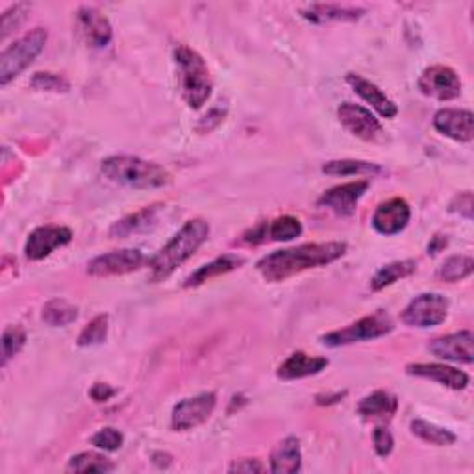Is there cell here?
<instances>
[{"label":"cell","instance_id":"obj_12","mask_svg":"<svg viewBox=\"0 0 474 474\" xmlns=\"http://www.w3.org/2000/svg\"><path fill=\"white\" fill-rule=\"evenodd\" d=\"M337 117H340L341 125L359 140L380 141L383 138V128L380 121L364 106L345 102L337 108Z\"/></svg>","mask_w":474,"mask_h":474},{"label":"cell","instance_id":"obj_44","mask_svg":"<svg viewBox=\"0 0 474 474\" xmlns=\"http://www.w3.org/2000/svg\"><path fill=\"white\" fill-rule=\"evenodd\" d=\"M345 397V393H335V395H328V397H317L319 404H333L337 400H341Z\"/></svg>","mask_w":474,"mask_h":474},{"label":"cell","instance_id":"obj_19","mask_svg":"<svg viewBox=\"0 0 474 474\" xmlns=\"http://www.w3.org/2000/svg\"><path fill=\"white\" fill-rule=\"evenodd\" d=\"M162 210H164L162 205H152V206H147L140 212H135V213L117 221L114 227L109 229V236L114 239H123V237H130L135 234H145V232L157 227Z\"/></svg>","mask_w":474,"mask_h":474},{"label":"cell","instance_id":"obj_20","mask_svg":"<svg viewBox=\"0 0 474 474\" xmlns=\"http://www.w3.org/2000/svg\"><path fill=\"white\" fill-rule=\"evenodd\" d=\"M406 373L410 376H419L426 380H434L445 388H450L454 391L465 390L469 386V376L463 371H458L454 367L441 366V364H410L406 367Z\"/></svg>","mask_w":474,"mask_h":474},{"label":"cell","instance_id":"obj_11","mask_svg":"<svg viewBox=\"0 0 474 474\" xmlns=\"http://www.w3.org/2000/svg\"><path fill=\"white\" fill-rule=\"evenodd\" d=\"M73 241V230L58 224H47V227L36 229L25 245V256L30 261H41L51 256L58 248L69 245Z\"/></svg>","mask_w":474,"mask_h":474},{"label":"cell","instance_id":"obj_38","mask_svg":"<svg viewBox=\"0 0 474 474\" xmlns=\"http://www.w3.org/2000/svg\"><path fill=\"white\" fill-rule=\"evenodd\" d=\"M373 443H374V450L380 458H388L393 453V434L390 432V428L386 426H376L374 432H373Z\"/></svg>","mask_w":474,"mask_h":474},{"label":"cell","instance_id":"obj_33","mask_svg":"<svg viewBox=\"0 0 474 474\" xmlns=\"http://www.w3.org/2000/svg\"><path fill=\"white\" fill-rule=\"evenodd\" d=\"M108 323H109L108 315H97V317L89 323L78 335V345L80 347L100 345L108 335Z\"/></svg>","mask_w":474,"mask_h":474},{"label":"cell","instance_id":"obj_40","mask_svg":"<svg viewBox=\"0 0 474 474\" xmlns=\"http://www.w3.org/2000/svg\"><path fill=\"white\" fill-rule=\"evenodd\" d=\"M116 393L117 391L111 388L109 383H102V382L93 383V388L89 390V397H92L95 402H108Z\"/></svg>","mask_w":474,"mask_h":474},{"label":"cell","instance_id":"obj_9","mask_svg":"<svg viewBox=\"0 0 474 474\" xmlns=\"http://www.w3.org/2000/svg\"><path fill=\"white\" fill-rule=\"evenodd\" d=\"M421 93L438 100H454L462 95V80L454 69L445 65H432L419 78Z\"/></svg>","mask_w":474,"mask_h":474},{"label":"cell","instance_id":"obj_30","mask_svg":"<svg viewBox=\"0 0 474 474\" xmlns=\"http://www.w3.org/2000/svg\"><path fill=\"white\" fill-rule=\"evenodd\" d=\"M412 432L422 441L438 445V446H448V445L456 443V436L450 430H446V428H441L438 424H432L422 419L412 421Z\"/></svg>","mask_w":474,"mask_h":474},{"label":"cell","instance_id":"obj_41","mask_svg":"<svg viewBox=\"0 0 474 474\" xmlns=\"http://www.w3.org/2000/svg\"><path fill=\"white\" fill-rule=\"evenodd\" d=\"M265 469L260 460H239L230 465V472H263Z\"/></svg>","mask_w":474,"mask_h":474},{"label":"cell","instance_id":"obj_16","mask_svg":"<svg viewBox=\"0 0 474 474\" xmlns=\"http://www.w3.org/2000/svg\"><path fill=\"white\" fill-rule=\"evenodd\" d=\"M76 28L80 37L93 49H104L114 37L109 20L97 8H80L76 13Z\"/></svg>","mask_w":474,"mask_h":474},{"label":"cell","instance_id":"obj_34","mask_svg":"<svg viewBox=\"0 0 474 474\" xmlns=\"http://www.w3.org/2000/svg\"><path fill=\"white\" fill-rule=\"evenodd\" d=\"M25 343L27 332L20 326H8L3 333V366H6L15 354H19Z\"/></svg>","mask_w":474,"mask_h":474},{"label":"cell","instance_id":"obj_17","mask_svg":"<svg viewBox=\"0 0 474 474\" xmlns=\"http://www.w3.org/2000/svg\"><path fill=\"white\" fill-rule=\"evenodd\" d=\"M474 335L470 330L448 333L443 337H438L430 345V350L434 356L446 359V361H456V364H472L474 361Z\"/></svg>","mask_w":474,"mask_h":474},{"label":"cell","instance_id":"obj_37","mask_svg":"<svg viewBox=\"0 0 474 474\" xmlns=\"http://www.w3.org/2000/svg\"><path fill=\"white\" fill-rule=\"evenodd\" d=\"M30 8V4H15L3 15V37H8L10 32L17 30L27 20Z\"/></svg>","mask_w":474,"mask_h":474},{"label":"cell","instance_id":"obj_24","mask_svg":"<svg viewBox=\"0 0 474 474\" xmlns=\"http://www.w3.org/2000/svg\"><path fill=\"white\" fill-rule=\"evenodd\" d=\"M302 467L301 441L297 438H285L270 456V472L295 474Z\"/></svg>","mask_w":474,"mask_h":474},{"label":"cell","instance_id":"obj_23","mask_svg":"<svg viewBox=\"0 0 474 474\" xmlns=\"http://www.w3.org/2000/svg\"><path fill=\"white\" fill-rule=\"evenodd\" d=\"M398 408V400L388 391H374L358 404V415L366 421H390Z\"/></svg>","mask_w":474,"mask_h":474},{"label":"cell","instance_id":"obj_43","mask_svg":"<svg viewBox=\"0 0 474 474\" xmlns=\"http://www.w3.org/2000/svg\"><path fill=\"white\" fill-rule=\"evenodd\" d=\"M445 246H446V237H443V236H436V237L432 239V243L428 245V254L436 256L438 253H441V251H443Z\"/></svg>","mask_w":474,"mask_h":474},{"label":"cell","instance_id":"obj_2","mask_svg":"<svg viewBox=\"0 0 474 474\" xmlns=\"http://www.w3.org/2000/svg\"><path fill=\"white\" fill-rule=\"evenodd\" d=\"M210 236V224L205 219L188 221L180 232L149 261V280L165 282L174 270L184 265Z\"/></svg>","mask_w":474,"mask_h":474},{"label":"cell","instance_id":"obj_18","mask_svg":"<svg viewBox=\"0 0 474 474\" xmlns=\"http://www.w3.org/2000/svg\"><path fill=\"white\" fill-rule=\"evenodd\" d=\"M434 128L450 140L469 143L474 138V117L469 109L445 108L434 116Z\"/></svg>","mask_w":474,"mask_h":474},{"label":"cell","instance_id":"obj_15","mask_svg":"<svg viewBox=\"0 0 474 474\" xmlns=\"http://www.w3.org/2000/svg\"><path fill=\"white\" fill-rule=\"evenodd\" d=\"M412 217L410 205L404 198H390L376 208L373 215V229L382 236H395L408 227Z\"/></svg>","mask_w":474,"mask_h":474},{"label":"cell","instance_id":"obj_5","mask_svg":"<svg viewBox=\"0 0 474 474\" xmlns=\"http://www.w3.org/2000/svg\"><path fill=\"white\" fill-rule=\"evenodd\" d=\"M44 44H47V30L44 28H34L12 43L0 56V84L8 85L17 78L43 52Z\"/></svg>","mask_w":474,"mask_h":474},{"label":"cell","instance_id":"obj_26","mask_svg":"<svg viewBox=\"0 0 474 474\" xmlns=\"http://www.w3.org/2000/svg\"><path fill=\"white\" fill-rule=\"evenodd\" d=\"M241 265H243V258L234 256V254H224V256L213 260L212 263L202 265L198 270H195V273L186 280L184 287H198L215 277L232 273V270H236Z\"/></svg>","mask_w":474,"mask_h":474},{"label":"cell","instance_id":"obj_14","mask_svg":"<svg viewBox=\"0 0 474 474\" xmlns=\"http://www.w3.org/2000/svg\"><path fill=\"white\" fill-rule=\"evenodd\" d=\"M367 189H369V180H358V182L335 186L321 195L317 205L321 208L332 210L337 215L349 217L356 212L358 200L366 195Z\"/></svg>","mask_w":474,"mask_h":474},{"label":"cell","instance_id":"obj_10","mask_svg":"<svg viewBox=\"0 0 474 474\" xmlns=\"http://www.w3.org/2000/svg\"><path fill=\"white\" fill-rule=\"evenodd\" d=\"M143 263L145 256L141 251H135V248H123V251L106 253L89 261L87 273L99 278L119 277L133 273V270H138Z\"/></svg>","mask_w":474,"mask_h":474},{"label":"cell","instance_id":"obj_4","mask_svg":"<svg viewBox=\"0 0 474 474\" xmlns=\"http://www.w3.org/2000/svg\"><path fill=\"white\" fill-rule=\"evenodd\" d=\"M174 61L178 67L182 99L191 109H200L208 102L213 92L212 75L205 58L188 47V44H178L174 49Z\"/></svg>","mask_w":474,"mask_h":474},{"label":"cell","instance_id":"obj_22","mask_svg":"<svg viewBox=\"0 0 474 474\" xmlns=\"http://www.w3.org/2000/svg\"><path fill=\"white\" fill-rule=\"evenodd\" d=\"M328 367V359L321 356H308L304 352L291 354L278 367V378L282 380H301L313 374H319Z\"/></svg>","mask_w":474,"mask_h":474},{"label":"cell","instance_id":"obj_31","mask_svg":"<svg viewBox=\"0 0 474 474\" xmlns=\"http://www.w3.org/2000/svg\"><path fill=\"white\" fill-rule=\"evenodd\" d=\"M474 261L470 256H453L445 260V263L438 269V278L441 282H460L472 275Z\"/></svg>","mask_w":474,"mask_h":474},{"label":"cell","instance_id":"obj_1","mask_svg":"<svg viewBox=\"0 0 474 474\" xmlns=\"http://www.w3.org/2000/svg\"><path fill=\"white\" fill-rule=\"evenodd\" d=\"M347 253V243H306L295 248H284L263 256L256 269L267 282H284L291 277L301 275L304 270L317 269L340 260Z\"/></svg>","mask_w":474,"mask_h":474},{"label":"cell","instance_id":"obj_13","mask_svg":"<svg viewBox=\"0 0 474 474\" xmlns=\"http://www.w3.org/2000/svg\"><path fill=\"white\" fill-rule=\"evenodd\" d=\"M302 234V222L293 217L284 215L270 222H260L254 229L246 230L241 237L246 245H261L265 241H291Z\"/></svg>","mask_w":474,"mask_h":474},{"label":"cell","instance_id":"obj_27","mask_svg":"<svg viewBox=\"0 0 474 474\" xmlns=\"http://www.w3.org/2000/svg\"><path fill=\"white\" fill-rule=\"evenodd\" d=\"M415 270H417L415 260H402V261L388 263V265H383L382 269H378V273L371 280V287H373V291H382V289L393 285L395 282L414 275Z\"/></svg>","mask_w":474,"mask_h":474},{"label":"cell","instance_id":"obj_8","mask_svg":"<svg viewBox=\"0 0 474 474\" xmlns=\"http://www.w3.org/2000/svg\"><path fill=\"white\" fill-rule=\"evenodd\" d=\"M215 406H217V397L212 391L180 400L173 408L171 426L180 432L191 430V428L205 424L212 417Z\"/></svg>","mask_w":474,"mask_h":474},{"label":"cell","instance_id":"obj_42","mask_svg":"<svg viewBox=\"0 0 474 474\" xmlns=\"http://www.w3.org/2000/svg\"><path fill=\"white\" fill-rule=\"evenodd\" d=\"M224 114H227V111L221 109V108H215V109H212L210 114H208L205 119L200 121V125H198V132L205 133V130H206L208 123H212V125H210V130H213L215 126H219V125L222 123V119H224Z\"/></svg>","mask_w":474,"mask_h":474},{"label":"cell","instance_id":"obj_29","mask_svg":"<svg viewBox=\"0 0 474 474\" xmlns=\"http://www.w3.org/2000/svg\"><path fill=\"white\" fill-rule=\"evenodd\" d=\"M380 171L376 164L361 160H335L323 165V173L330 176H374Z\"/></svg>","mask_w":474,"mask_h":474},{"label":"cell","instance_id":"obj_7","mask_svg":"<svg viewBox=\"0 0 474 474\" xmlns=\"http://www.w3.org/2000/svg\"><path fill=\"white\" fill-rule=\"evenodd\" d=\"M448 315V301L439 293H422L402 311L404 325L414 328H430L441 325Z\"/></svg>","mask_w":474,"mask_h":474},{"label":"cell","instance_id":"obj_32","mask_svg":"<svg viewBox=\"0 0 474 474\" xmlns=\"http://www.w3.org/2000/svg\"><path fill=\"white\" fill-rule=\"evenodd\" d=\"M116 465L99 453H80L69 460L67 470L69 472H109Z\"/></svg>","mask_w":474,"mask_h":474},{"label":"cell","instance_id":"obj_39","mask_svg":"<svg viewBox=\"0 0 474 474\" xmlns=\"http://www.w3.org/2000/svg\"><path fill=\"white\" fill-rule=\"evenodd\" d=\"M450 212L460 213L465 219H472V193L470 191L460 193L453 202H450Z\"/></svg>","mask_w":474,"mask_h":474},{"label":"cell","instance_id":"obj_21","mask_svg":"<svg viewBox=\"0 0 474 474\" xmlns=\"http://www.w3.org/2000/svg\"><path fill=\"white\" fill-rule=\"evenodd\" d=\"M347 82L361 99H364L367 104H371L378 111L382 117H386V119L397 117V114H398L397 104L390 97H386V93H383L378 85H374L373 82L366 80L364 76H359V75H354V73L347 75Z\"/></svg>","mask_w":474,"mask_h":474},{"label":"cell","instance_id":"obj_36","mask_svg":"<svg viewBox=\"0 0 474 474\" xmlns=\"http://www.w3.org/2000/svg\"><path fill=\"white\" fill-rule=\"evenodd\" d=\"M123 434L119 430H116V428H102V430H99L93 438H92V443L97 446V448H102L106 450V453H114V450H119L123 446Z\"/></svg>","mask_w":474,"mask_h":474},{"label":"cell","instance_id":"obj_28","mask_svg":"<svg viewBox=\"0 0 474 474\" xmlns=\"http://www.w3.org/2000/svg\"><path fill=\"white\" fill-rule=\"evenodd\" d=\"M41 319L49 326H67L78 319V308L63 299H54L44 304Z\"/></svg>","mask_w":474,"mask_h":474},{"label":"cell","instance_id":"obj_25","mask_svg":"<svg viewBox=\"0 0 474 474\" xmlns=\"http://www.w3.org/2000/svg\"><path fill=\"white\" fill-rule=\"evenodd\" d=\"M302 17L311 22H352L366 12L354 6L341 4H309L301 10Z\"/></svg>","mask_w":474,"mask_h":474},{"label":"cell","instance_id":"obj_6","mask_svg":"<svg viewBox=\"0 0 474 474\" xmlns=\"http://www.w3.org/2000/svg\"><path fill=\"white\" fill-rule=\"evenodd\" d=\"M393 321L386 311H376L373 315H367V317L359 319L352 323L347 328L330 332L321 337L323 345L326 347H343V345H352L359 341H371L378 340V337H383L393 332Z\"/></svg>","mask_w":474,"mask_h":474},{"label":"cell","instance_id":"obj_35","mask_svg":"<svg viewBox=\"0 0 474 474\" xmlns=\"http://www.w3.org/2000/svg\"><path fill=\"white\" fill-rule=\"evenodd\" d=\"M30 85L37 92H51V93H67L71 89V84L63 76L54 73H36L30 80Z\"/></svg>","mask_w":474,"mask_h":474},{"label":"cell","instance_id":"obj_3","mask_svg":"<svg viewBox=\"0 0 474 474\" xmlns=\"http://www.w3.org/2000/svg\"><path fill=\"white\" fill-rule=\"evenodd\" d=\"M102 174L114 184L133 189H157L171 184V174L162 165L135 156H111L100 165Z\"/></svg>","mask_w":474,"mask_h":474}]
</instances>
